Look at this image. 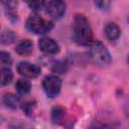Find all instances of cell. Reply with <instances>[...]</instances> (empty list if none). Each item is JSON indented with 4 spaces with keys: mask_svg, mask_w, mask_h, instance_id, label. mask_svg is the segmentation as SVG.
<instances>
[{
    "mask_svg": "<svg viewBox=\"0 0 129 129\" xmlns=\"http://www.w3.org/2000/svg\"><path fill=\"white\" fill-rule=\"evenodd\" d=\"M74 39L78 44L88 45L93 41V32L89 20L83 14H76L74 19Z\"/></svg>",
    "mask_w": 129,
    "mask_h": 129,
    "instance_id": "1",
    "label": "cell"
},
{
    "mask_svg": "<svg viewBox=\"0 0 129 129\" xmlns=\"http://www.w3.org/2000/svg\"><path fill=\"white\" fill-rule=\"evenodd\" d=\"M90 54L93 58V60L98 63L99 66H108L111 62V55L108 49L105 47V45L98 40L92 41L91 48H90Z\"/></svg>",
    "mask_w": 129,
    "mask_h": 129,
    "instance_id": "2",
    "label": "cell"
},
{
    "mask_svg": "<svg viewBox=\"0 0 129 129\" xmlns=\"http://www.w3.org/2000/svg\"><path fill=\"white\" fill-rule=\"evenodd\" d=\"M26 28L35 34H42L52 28V22L45 21L37 14H32L26 20Z\"/></svg>",
    "mask_w": 129,
    "mask_h": 129,
    "instance_id": "3",
    "label": "cell"
},
{
    "mask_svg": "<svg viewBox=\"0 0 129 129\" xmlns=\"http://www.w3.org/2000/svg\"><path fill=\"white\" fill-rule=\"evenodd\" d=\"M60 87H61V81L56 76L53 75L47 76L42 81V88L46 93V95L50 98L55 97L59 93Z\"/></svg>",
    "mask_w": 129,
    "mask_h": 129,
    "instance_id": "4",
    "label": "cell"
},
{
    "mask_svg": "<svg viewBox=\"0 0 129 129\" xmlns=\"http://www.w3.org/2000/svg\"><path fill=\"white\" fill-rule=\"evenodd\" d=\"M67 9V5L62 0H50L45 6V13L53 19L60 18Z\"/></svg>",
    "mask_w": 129,
    "mask_h": 129,
    "instance_id": "5",
    "label": "cell"
},
{
    "mask_svg": "<svg viewBox=\"0 0 129 129\" xmlns=\"http://www.w3.org/2000/svg\"><path fill=\"white\" fill-rule=\"evenodd\" d=\"M17 72L28 79H34L39 76L40 74V68L36 64L27 62V61H21L17 66Z\"/></svg>",
    "mask_w": 129,
    "mask_h": 129,
    "instance_id": "6",
    "label": "cell"
},
{
    "mask_svg": "<svg viewBox=\"0 0 129 129\" xmlns=\"http://www.w3.org/2000/svg\"><path fill=\"white\" fill-rule=\"evenodd\" d=\"M39 48L41 51H43L44 53H48V54H52V53H56L59 50V46L58 44L49 37H42L39 39L38 42Z\"/></svg>",
    "mask_w": 129,
    "mask_h": 129,
    "instance_id": "7",
    "label": "cell"
},
{
    "mask_svg": "<svg viewBox=\"0 0 129 129\" xmlns=\"http://www.w3.org/2000/svg\"><path fill=\"white\" fill-rule=\"evenodd\" d=\"M32 49H33V44L29 39H24L20 41L15 47V51L18 54L24 55V56L29 55L32 52Z\"/></svg>",
    "mask_w": 129,
    "mask_h": 129,
    "instance_id": "8",
    "label": "cell"
},
{
    "mask_svg": "<svg viewBox=\"0 0 129 129\" xmlns=\"http://www.w3.org/2000/svg\"><path fill=\"white\" fill-rule=\"evenodd\" d=\"M104 32L110 40H115L120 36V29L115 23H108L104 28Z\"/></svg>",
    "mask_w": 129,
    "mask_h": 129,
    "instance_id": "9",
    "label": "cell"
},
{
    "mask_svg": "<svg viewBox=\"0 0 129 129\" xmlns=\"http://www.w3.org/2000/svg\"><path fill=\"white\" fill-rule=\"evenodd\" d=\"M3 104L8 107V108H11V109H16L17 106L19 105V98L16 97L15 95L11 94V93H8V94H5L3 96Z\"/></svg>",
    "mask_w": 129,
    "mask_h": 129,
    "instance_id": "10",
    "label": "cell"
},
{
    "mask_svg": "<svg viewBox=\"0 0 129 129\" xmlns=\"http://www.w3.org/2000/svg\"><path fill=\"white\" fill-rule=\"evenodd\" d=\"M15 89H16V91H17L19 94L25 95V94H27V93L30 92L31 84H30L28 81L24 80V79H20V80H18V81L16 82V84H15Z\"/></svg>",
    "mask_w": 129,
    "mask_h": 129,
    "instance_id": "11",
    "label": "cell"
},
{
    "mask_svg": "<svg viewBox=\"0 0 129 129\" xmlns=\"http://www.w3.org/2000/svg\"><path fill=\"white\" fill-rule=\"evenodd\" d=\"M64 108H62L61 106H55L52 108V111H51V119L54 123L56 122H59L62 120V118L64 117Z\"/></svg>",
    "mask_w": 129,
    "mask_h": 129,
    "instance_id": "12",
    "label": "cell"
},
{
    "mask_svg": "<svg viewBox=\"0 0 129 129\" xmlns=\"http://www.w3.org/2000/svg\"><path fill=\"white\" fill-rule=\"evenodd\" d=\"M12 79H13V74H12L11 70L8 68H3L1 70V85L6 86V85L10 84Z\"/></svg>",
    "mask_w": 129,
    "mask_h": 129,
    "instance_id": "13",
    "label": "cell"
},
{
    "mask_svg": "<svg viewBox=\"0 0 129 129\" xmlns=\"http://www.w3.org/2000/svg\"><path fill=\"white\" fill-rule=\"evenodd\" d=\"M28 6L34 11L40 10L44 5V0H27Z\"/></svg>",
    "mask_w": 129,
    "mask_h": 129,
    "instance_id": "14",
    "label": "cell"
},
{
    "mask_svg": "<svg viewBox=\"0 0 129 129\" xmlns=\"http://www.w3.org/2000/svg\"><path fill=\"white\" fill-rule=\"evenodd\" d=\"M112 0H95V4L99 9L107 10L111 5Z\"/></svg>",
    "mask_w": 129,
    "mask_h": 129,
    "instance_id": "15",
    "label": "cell"
},
{
    "mask_svg": "<svg viewBox=\"0 0 129 129\" xmlns=\"http://www.w3.org/2000/svg\"><path fill=\"white\" fill-rule=\"evenodd\" d=\"M0 61H1V63L3 66H9V64H11L12 60H11L10 54L8 52L1 51V53H0Z\"/></svg>",
    "mask_w": 129,
    "mask_h": 129,
    "instance_id": "16",
    "label": "cell"
},
{
    "mask_svg": "<svg viewBox=\"0 0 129 129\" xmlns=\"http://www.w3.org/2000/svg\"><path fill=\"white\" fill-rule=\"evenodd\" d=\"M52 71H53V72H57V73L62 74V73L66 71V67H64L62 63L57 62V63H55V64H54V68L52 69Z\"/></svg>",
    "mask_w": 129,
    "mask_h": 129,
    "instance_id": "17",
    "label": "cell"
},
{
    "mask_svg": "<svg viewBox=\"0 0 129 129\" xmlns=\"http://www.w3.org/2000/svg\"><path fill=\"white\" fill-rule=\"evenodd\" d=\"M2 2L4 3V4H6L9 8H11V9H13L16 5H17V0H2Z\"/></svg>",
    "mask_w": 129,
    "mask_h": 129,
    "instance_id": "18",
    "label": "cell"
},
{
    "mask_svg": "<svg viewBox=\"0 0 129 129\" xmlns=\"http://www.w3.org/2000/svg\"><path fill=\"white\" fill-rule=\"evenodd\" d=\"M128 62H129V56H128Z\"/></svg>",
    "mask_w": 129,
    "mask_h": 129,
    "instance_id": "19",
    "label": "cell"
}]
</instances>
